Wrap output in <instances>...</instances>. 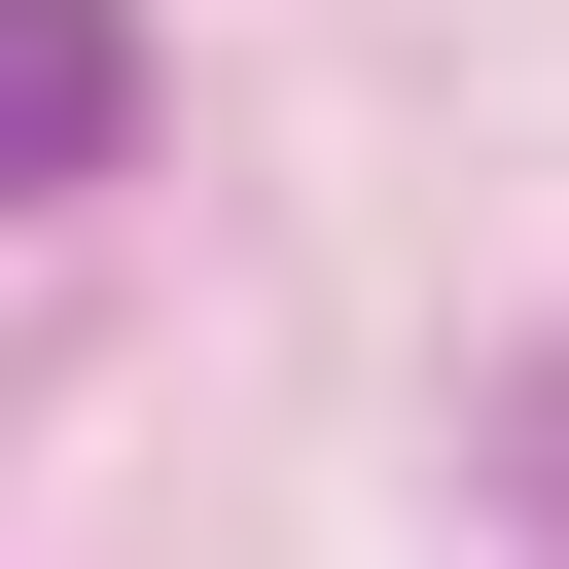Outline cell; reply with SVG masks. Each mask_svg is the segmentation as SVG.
I'll return each mask as SVG.
<instances>
[{"mask_svg": "<svg viewBox=\"0 0 569 569\" xmlns=\"http://www.w3.org/2000/svg\"><path fill=\"white\" fill-rule=\"evenodd\" d=\"M142 142V0H0V213Z\"/></svg>", "mask_w": 569, "mask_h": 569, "instance_id": "obj_1", "label": "cell"}]
</instances>
